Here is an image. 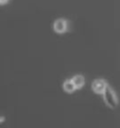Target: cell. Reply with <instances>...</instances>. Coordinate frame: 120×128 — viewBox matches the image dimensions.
I'll return each mask as SVG.
<instances>
[{"label":"cell","mask_w":120,"mask_h":128,"mask_svg":"<svg viewBox=\"0 0 120 128\" xmlns=\"http://www.w3.org/2000/svg\"><path fill=\"white\" fill-rule=\"evenodd\" d=\"M103 99L105 104L111 108H116L118 104V99L117 96L110 87H107L105 92H103Z\"/></svg>","instance_id":"obj_1"},{"label":"cell","mask_w":120,"mask_h":128,"mask_svg":"<svg viewBox=\"0 0 120 128\" xmlns=\"http://www.w3.org/2000/svg\"><path fill=\"white\" fill-rule=\"evenodd\" d=\"M107 87H108L107 82L102 79L95 80L92 83V90H94V92L100 93V94H103V92H105Z\"/></svg>","instance_id":"obj_2"},{"label":"cell","mask_w":120,"mask_h":128,"mask_svg":"<svg viewBox=\"0 0 120 128\" xmlns=\"http://www.w3.org/2000/svg\"><path fill=\"white\" fill-rule=\"evenodd\" d=\"M71 80H72V82L74 83V85H75L76 88H81L84 85V78L83 76L78 74V76H73Z\"/></svg>","instance_id":"obj_5"},{"label":"cell","mask_w":120,"mask_h":128,"mask_svg":"<svg viewBox=\"0 0 120 128\" xmlns=\"http://www.w3.org/2000/svg\"><path fill=\"white\" fill-rule=\"evenodd\" d=\"M67 22L63 19H58V20H56L55 22V24H54V29H55V31L56 33H64L66 30H67Z\"/></svg>","instance_id":"obj_3"},{"label":"cell","mask_w":120,"mask_h":128,"mask_svg":"<svg viewBox=\"0 0 120 128\" xmlns=\"http://www.w3.org/2000/svg\"><path fill=\"white\" fill-rule=\"evenodd\" d=\"M6 2H8V0H0V3L2 5H4Z\"/></svg>","instance_id":"obj_6"},{"label":"cell","mask_w":120,"mask_h":128,"mask_svg":"<svg viewBox=\"0 0 120 128\" xmlns=\"http://www.w3.org/2000/svg\"><path fill=\"white\" fill-rule=\"evenodd\" d=\"M63 88L66 92L71 93L76 90V87H75L74 83L72 82V80H66L63 84Z\"/></svg>","instance_id":"obj_4"}]
</instances>
